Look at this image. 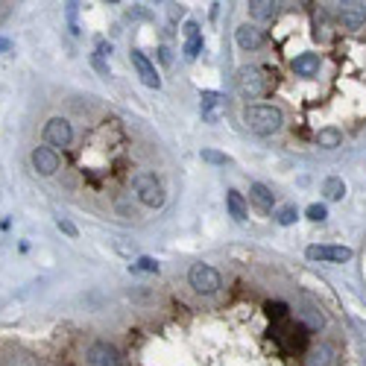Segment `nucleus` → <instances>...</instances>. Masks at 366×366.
Returning a JSON list of instances; mask_svg holds the SVG:
<instances>
[{
    "mask_svg": "<svg viewBox=\"0 0 366 366\" xmlns=\"http://www.w3.org/2000/svg\"><path fill=\"white\" fill-rule=\"evenodd\" d=\"M244 123L249 126L255 135H273L281 129V123H285V118H281V111L276 106H246L244 111Z\"/></svg>",
    "mask_w": 366,
    "mask_h": 366,
    "instance_id": "f257e3e1",
    "label": "nucleus"
},
{
    "mask_svg": "<svg viewBox=\"0 0 366 366\" xmlns=\"http://www.w3.org/2000/svg\"><path fill=\"white\" fill-rule=\"evenodd\" d=\"M132 185H135L138 200L144 202V205L159 208L164 202V188H161V182L156 179V173H135Z\"/></svg>",
    "mask_w": 366,
    "mask_h": 366,
    "instance_id": "f03ea898",
    "label": "nucleus"
},
{
    "mask_svg": "<svg viewBox=\"0 0 366 366\" xmlns=\"http://www.w3.org/2000/svg\"><path fill=\"white\" fill-rule=\"evenodd\" d=\"M237 88H241L246 97H264L270 91V77H266L261 67L246 65V67L237 70Z\"/></svg>",
    "mask_w": 366,
    "mask_h": 366,
    "instance_id": "7ed1b4c3",
    "label": "nucleus"
},
{
    "mask_svg": "<svg viewBox=\"0 0 366 366\" xmlns=\"http://www.w3.org/2000/svg\"><path fill=\"white\" fill-rule=\"evenodd\" d=\"M188 281L196 293H202V296H211V293L220 290V273L208 264H193L188 270Z\"/></svg>",
    "mask_w": 366,
    "mask_h": 366,
    "instance_id": "20e7f679",
    "label": "nucleus"
},
{
    "mask_svg": "<svg viewBox=\"0 0 366 366\" xmlns=\"http://www.w3.org/2000/svg\"><path fill=\"white\" fill-rule=\"evenodd\" d=\"M305 255L311 261H328V264H343L351 258V249L349 246H326V244H314L305 249Z\"/></svg>",
    "mask_w": 366,
    "mask_h": 366,
    "instance_id": "39448f33",
    "label": "nucleus"
},
{
    "mask_svg": "<svg viewBox=\"0 0 366 366\" xmlns=\"http://www.w3.org/2000/svg\"><path fill=\"white\" fill-rule=\"evenodd\" d=\"M88 366H120V351L106 340H97L88 349Z\"/></svg>",
    "mask_w": 366,
    "mask_h": 366,
    "instance_id": "423d86ee",
    "label": "nucleus"
},
{
    "mask_svg": "<svg viewBox=\"0 0 366 366\" xmlns=\"http://www.w3.org/2000/svg\"><path fill=\"white\" fill-rule=\"evenodd\" d=\"M70 138H74V129H70V123L65 118H53L47 120L45 126V141L50 147H67Z\"/></svg>",
    "mask_w": 366,
    "mask_h": 366,
    "instance_id": "0eeeda50",
    "label": "nucleus"
},
{
    "mask_svg": "<svg viewBox=\"0 0 366 366\" xmlns=\"http://www.w3.org/2000/svg\"><path fill=\"white\" fill-rule=\"evenodd\" d=\"M132 67L138 70V77H141V82H144L147 88H161V77H159L156 65H152L141 50H132Z\"/></svg>",
    "mask_w": 366,
    "mask_h": 366,
    "instance_id": "6e6552de",
    "label": "nucleus"
},
{
    "mask_svg": "<svg viewBox=\"0 0 366 366\" xmlns=\"http://www.w3.org/2000/svg\"><path fill=\"white\" fill-rule=\"evenodd\" d=\"M202 120L208 123H217L223 118V111H226V97H223L220 91H202Z\"/></svg>",
    "mask_w": 366,
    "mask_h": 366,
    "instance_id": "1a4fd4ad",
    "label": "nucleus"
},
{
    "mask_svg": "<svg viewBox=\"0 0 366 366\" xmlns=\"http://www.w3.org/2000/svg\"><path fill=\"white\" fill-rule=\"evenodd\" d=\"M33 167L41 173V176H53L59 170V156H56V150L50 147H35L33 150Z\"/></svg>",
    "mask_w": 366,
    "mask_h": 366,
    "instance_id": "9d476101",
    "label": "nucleus"
},
{
    "mask_svg": "<svg viewBox=\"0 0 366 366\" xmlns=\"http://www.w3.org/2000/svg\"><path fill=\"white\" fill-rule=\"evenodd\" d=\"M340 21L346 30H360L366 24V3H358V0H351V3H343L340 6Z\"/></svg>",
    "mask_w": 366,
    "mask_h": 366,
    "instance_id": "9b49d317",
    "label": "nucleus"
},
{
    "mask_svg": "<svg viewBox=\"0 0 366 366\" xmlns=\"http://www.w3.org/2000/svg\"><path fill=\"white\" fill-rule=\"evenodd\" d=\"M249 200L255 202L258 211H273V205H276L273 191L266 185H261V182H252V185H249Z\"/></svg>",
    "mask_w": 366,
    "mask_h": 366,
    "instance_id": "f8f14e48",
    "label": "nucleus"
},
{
    "mask_svg": "<svg viewBox=\"0 0 366 366\" xmlns=\"http://www.w3.org/2000/svg\"><path fill=\"white\" fill-rule=\"evenodd\" d=\"M202 50V35H200V24L188 21L185 24V59H196Z\"/></svg>",
    "mask_w": 366,
    "mask_h": 366,
    "instance_id": "ddd939ff",
    "label": "nucleus"
},
{
    "mask_svg": "<svg viewBox=\"0 0 366 366\" xmlns=\"http://www.w3.org/2000/svg\"><path fill=\"white\" fill-rule=\"evenodd\" d=\"M234 38H237V45H241L244 50H258L264 45V33L258 30V26H249V24H244L241 30L234 33Z\"/></svg>",
    "mask_w": 366,
    "mask_h": 366,
    "instance_id": "4468645a",
    "label": "nucleus"
},
{
    "mask_svg": "<svg viewBox=\"0 0 366 366\" xmlns=\"http://www.w3.org/2000/svg\"><path fill=\"white\" fill-rule=\"evenodd\" d=\"M293 70H296L299 77H314L319 70V53H299L296 59H293Z\"/></svg>",
    "mask_w": 366,
    "mask_h": 366,
    "instance_id": "2eb2a0df",
    "label": "nucleus"
},
{
    "mask_svg": "<svg viewBox=\"0 0 366 366\" xmlns=\"http://www.w3.org/2000/svg\"><path fill=\"white\" fill-rule=\"evenodd\" d=\"M226 205H229V214H232L237 223L246 220V200H244V193L229 191V193H226Z\"/></svg>",
    "mask_w": 366,
    "mask_h": 366,
    "instance_id": "dca6fc26",
    "label": "nucleus"
},
{
    "mask_svg": "<svg viewBox=\"0 0 366 366\" xmlns=\"http://www.w3.org/2000/svg\"><path fill=\"white\" fill-rule=\"evenodd\" d=\"M322 193H326V200L337 202V200H343V193H346V182L340 176H328L326 182H322Z\"/></svg>",
    "mask_w": 366,
    "mask_h": 366,
    "instance_id": "f3484780",
    "label": "nucleus"
},
{
    "mask_svg": "<svg viewBox=\"0 0 366 366\" xmlns=\"http://www.w3.org/2000/svg\"><path fill=\"white\" fill-rule=\"evenodd\" d=\"M340 141H343V132H340V129H334V126H326V129H319V132H317V144H319V147H326V150L340 147Z\"/></svg>",
    "mask_w": 366,
    "mask_h": 366,
    "instance_id": "a211bd4d",
    "label": "nucleus"
},
{
    "mask_svg": "<svg viewBox=\"0 0 366 366\" xmlns=\"http://www.w3.org/2000/svg\"><path fill=\"white\" fill-rule=\"evenodd\" d=\"M249 15L258 18V21L273 18L276 15V3H273V0H252V3H249Z\"/></svg>",
    "mask_w": 366,
    "mask_h": 366,
    "instance_id": "6ab92c4d",
    "label": "nucleus"
},
{
    "mask_svg": "<svg viewBox=\"0 0 366 366\" xmlns=\"http://www.w3.org/2000/svg\"><path fill=\"white\" fill-rule=\"evenodd\" d=\"M296 217H299L296 205H285V208L276 211V223H278V226H293V223H296Z\"/></svg>",
    "mask_w": 366,
    "mask_h": 366,
    "instance_id": "aec40b11",
    "label": "nucleus"
},
{
    "mask_svg": "<svg viewBox=\"0 0 366 366\" xmlns=\"http://www.w3.org/2000/svg\"><path fill=\"white\" fill-rule=\"evenodd\" d=\"M200 159H202L205 164H220V167L232 164V159L226 156V152H220V150H202V152H200Z\"/></svg>",
    "mask_w": 366,
    "mask_h": 366,
    "instance_id": "412c9836",
    "label": "nucleus"
},
{
    "mask_svg": "<svg viewBox=\"0 0 366 366\" xmlns=\"http://www.w3.org/2000/svg\"><path fill=\"white\" fill-rule=\"evenodd\" d=\"M331 355H334V351H331L328 346H319V349L311 351L308 363H311V366H328V363H331Z\"/></svg>",
    "mask_w": 366,
    "mask_h": 366,
    "instance_id": "4be33fe9",
    "label": "nucleus"
},
{
    "mask_svg": "<svg viewBox=\"0 0 366 366\" xmlns=\"http://www.w3.org/2000/svg\"><path fill=\"white\" fill-rule=\"evenodd\" d=\"M305 214H308V220H314V223H322V220L328 217V208L322 205V202H314V205H308V211H305Z\"/></svg>",
    "mask_w": 366,
    "mask_h": 366,
    "instance_id": "5701e85b",
    "label": "nucleus"
},
{
    "mask_svg": "<svg viewBox=\"0 0 366 366\" xmlns=\"http://www.w3.org/2000/svg\"><path fill=\"white\" fill-rule=\"evenodd\" d=\"M132 273H159V261H152V258H141L138 264H132Z\"/></svg>",
    "mask_w": 366,
    "mask_h": 366,
    "instance_id": "b1692460",
    "label": "nucleus"
},
{
    "mask_svg": "<svg viewBox=\"0 0 366 366\" xmlns=\"http://www.w3.org/2000/svg\"><path fill=\"white\" fill-rule=\"evenodd\" d=\"M266 314L273 319H285L287 317V305L285 302H266Z\"/></svg>",
    "mask_w": 366,
    "mask_h": 366,
    "instance_id": "393cba45",
    "label": "nucleus"
},
{
    "mask_svg": "<svg viewBox=\"0 0 366 366\" xmlns=\"http://www.w3.org/2000/svg\"><path fill=\"white\" fill-rule=\"evenodd\" d=\"M56 226H59V229H62L67 237H77V234H79L74 223H70V220H65V217H59V220H56Z\"/></svg>",
    "mask_w": 366,
    "mask_h": 366,
    "instance_id": "a878e982",
    "label": "nucleus"
},
{
    "mask_svg": "<svg viewBox=\"0 0 366 366\" xmlns=\"http://www.w3.org/2000/svg\"><path fill=\"white\" fill-rule=\"evenodd\" d=\"M91 62H94V67H97V70H100V74H103V77H109V65H106V62H103V59H100V56H97V53L91 56Z\"/></svg>",
    "mask_w": 366,
    "mask_h": 366,
    "instance_id": "bb28decb",
    "label": "nucleus"
},
{
    "mask_svg": "<svg viewBox=\"0 0 366 366\" xmlns=\"http://www.w3.org/2000/svg\"><path fill=\"white\" fill-rule=\"evenodd\" d=\"M6 50H12V41L9 38H0V53H6Z\"/></svg>",
    "mask_w": 366,
    "mask_h": 366,
    "instance_id": "cd10ccee",
    "label": "nucleus"
}]
</instances>
